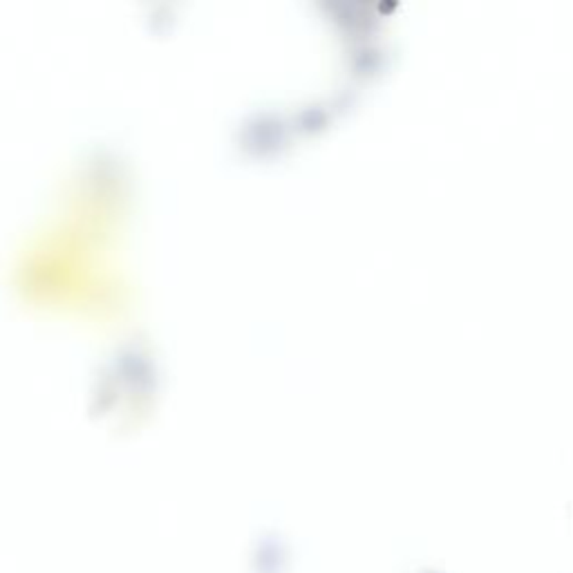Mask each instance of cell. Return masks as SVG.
<instances>
[{"mask_svg":"<svg viewBox=\"0 0 573 573\" xmlns=\"http://www.w3.org/2000/svg\"><path fill=\"white\" fill-rule=\"evenodd\" d=\"M430 573H439V571H430Z\"/></svg>","mask_w":573,"mask_h":573,"instance_id":"cell-1","label":"cell"}]
</instances>
